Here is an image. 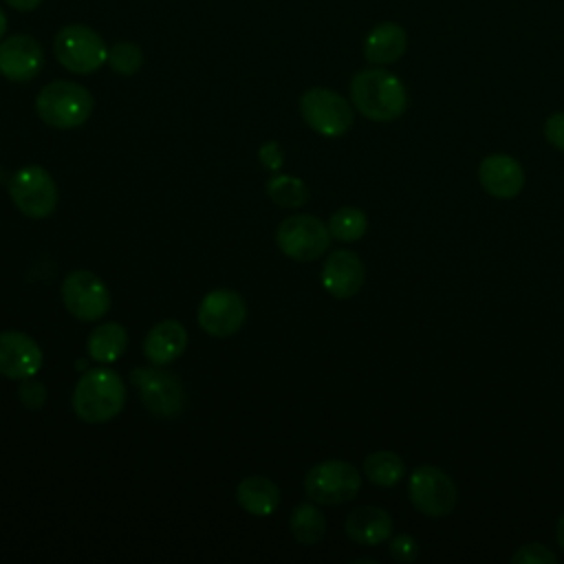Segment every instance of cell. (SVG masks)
Returning a JSON list of instances; mask_svg holds the SVG:
<instances>
[{"mask_svg": "<svg viewBox=\"0 0 564 564\" xmlns=\"http://www.w3.org/2000/svg\"><path fill=\"white\" fill-rule=\"evenodd\" d=\"M245 319V300L231 289H214L198 304V326L212 337H229L238 333Z\"/></svg>", "mask_w": 564, "mask_h": 564, "instance_id": "7c38bea8", "label": "cell"}, {"mask_svg": "<svg viewBox=\"0 0 564 564\" xmlns=\"http://www.w3.org/2000/svg\"><path fill=\"white\" fill-rule=\"evenodd\" d=\"M410 502L430 518H445L458 502V489L454 480L434 465H419L408 478Z\"/></svg>", "mask_w": 564, "mask_h": 564, "instance_id": "ba28073f", "label": "cell"}, {"mask_svg": "<svg viewBox=\"0 0 564 564\" xmlns=\"http://www.w3.org/2000/svg\"><path fill=\"white\" fill-rule=\"evenodd\" d=\"M44 64L42 46L35 37L15 33L0 40V73L11 82L33 79Z\"/></svg>", "mask_w": 564, "mask_h": 564, "instance_id": "5bb4252c", "label": "cell"}, {"mask_svg": "<svg viewBox=\"0 0 564 564\" xmlns=\"http://www.w3.org/2000/svg\"><path fill=\"white\" fill-rule=\"evenodd\" d=\"M238 505L251 516H271L280 505V489L267 476H245L236 487Z\"/></svg>", "mask_w": 564, "mask_h": 564, "instance_id": "ffe728a7", "label": "cell"}, {"mask_svg": "<svg viewBox=\"0 0 564 564\" xmlns=\"http://www.w3.org/2000/svg\"><path fill=\"white\" fill-rule=\"evenodd\" d=\"M555 538H557V544H560V549L564 551V513L560 516V520H557V529H555Z\"/></svg>", "mask_w": 564, "mask_h": 564, "instance_id": "d6a6232c", "label": "cell"}, {"mask_svg": "<svg viewBox=\"0 0 564 564\" xmlns=\"http://www.w3.org/2000/svg\"><path fill=\"white\" fill-rule=\"evenodd\" d=\"M267 194L269 198L286 209H297L304 207L308 203V187L302 178L297 176H289V174H278L271 176L267 183Z\"/></svg>", "mask_w": 564, "mask_h": 564, "instance_id": "cb8c5ba5", "label": "cell"}, {"mask_svg": "<svg viewBox=\"0 0 564 564\" xmlns=\"http://www.w3.org/2000/svg\"><path fill=\"white\" fill-rule=\"evenodd\" d=\"M513 564H555L557 555L553 551H549L544 544L540 542H531L520 546L513 555H511Z\"/></svg>", "mask_w": 564, "mask_h": 564, "instance_id": "4316f807", "label": "cell"}, {"mask_svg": "<svg viewBox=\"0 0 564 564\" xmlns=\"http://www.w3.org/2000/svg\"><path fill=\"white\" fill-rule=\"evenodd\" d=\"M275 242L286 258L295 262H313L328 249L330 231L317 216L293 214L278 225Z\"/></svg>", "mask_w": 564, "mask_h": 564, "instance_id": "52a82bcc", "label": "cell"}, {"mask_svg": "<svg viewBox=\"0 0 564 564\" xmlns=\"http://www.w3.org/2000/svg\"><path fill=\"white\" fill-rule=\"evenodd\" d=\"M128 346V333L121 324L117 322H104L99 324L86 341L90 359L97 364H112L117 361Z\"/></svg>", "mask_w": 564, "mask_h": 564, "instance_id": "44dd1931", "label": "cell"}, {"mask_svg": "<svg viewBox=\"0 0 564 564\" xmlns=\"http://www.w3.org/2000/svg\"><path fill=\"white\" fill-rule=\"evenodd\" d=\"M62 302L73 317L95 322L110 311L112 297L106 282L97 273L77 269L70 271L62 282Z\"/></svg>", "mask_w": 564, "mask_h": 564, "instance_id": "8fae6325", "label": "cell"}, {"mask_svg": "<svg viewBox=\"0 0 564 564\" xmlns=\"http://www.w3.org/2000/svg\"><path fill=\"white\" fill-rule=\"evenodd\" d=\"M7 24H9V22H7V15H4V11L0 9V40H2L4 33H7Z\"/></svg>", "mask_w": 564, "mask_h": 564, "instance_id": "836d02e7", "label": "cell"}, {"mask_svg": "<svg viewBox=\"0 0 564 564\" xmlns=\"http://www.w3.org/2000/svg\"><path fill=\"white\" fill-rule=\"evenodd\" d=\"M344 529L352 542H357L361 546H377L390 538L392 518L386 509L366 505V507H357L348 513Z\"/></svg>", "mask_w": 564, "mask_h": 564, "instance_id": "ac0fdd59", "label": "cell"}, {"mask_svg": "<svg viewBox=\"0 0 564 564\" xmlns=\"http://www.w3.org/2000/svg\"><path fill=\"white\" fill-rule=\"evenodd\" d=\"M126 405V386L110 368L86 370L73 390V412L90 425L115 419Z\"/></svg>", "mask_w": 564, "mask_h": 564, "instance_id": "7a4b0ae2", "label": "cell"}, {"mask_svg": "<svg viewBox=\"0 0 564 564\" xmlns=\"http://www.w3.org/2000/svg\"><path fill=\"white\" fill-rule=\"evenodd\" d=\"M364 476L379 487H394L405 476V463L399 454L379 449L366 456Z\"/></svg>", "mask_w": 564, "mask_h": 564, "instance_id": "7402d4cb", "label": "cell"}, {"mask_svg": "<svg viewBox=\"0 0 564 564\" xmlns=\"http://www.w3.org/2000/svg\"><path fill=\"white\" fill-rule=\"evenodd\" d=\"M366 271L361 258L348 249L333 251L322 267V286L337 300H348L364 286Z\"/></svg>", "mask_w": 564, "mask_h": 564, "instance_id": "9a60e30c", "label": "cell"}, {"mask_svg": "<svg viewBox=\"0 0 564 564\" xmlns=\"http://www.w3.org/2000/svg\"><path fill=\"white\" fill-rule=\"evenodd\" d=\"M108 64L119 75H134L143 64V53L134 42H117L108 48Z\"/></svg>", "mask_w": 564, "mask_h": 564, "instance_id": "484cf974", "label": "cell"}, {"mask_svg": "<svg viewBox=\"0 0 564 564\" xmlns=\"http://www.w3.org/2000/svg\"><path fill=\"white\" fill-rule=\"evenodd\" d=\"M42 0H7V4L11 9H18V11H33L40 7Z\"/></svg>", "mask_w": 564, "mask_h": 564, "instance_id": "1f68e13d", "label": "cell"}, {"mask_svg": "<svg viewBox=\"0 0 564 564\" xmlns=\"http://www.w3.org/2000/svg\"><path fill=\"white\" fill-rule=\"evenodd\" d=\"M388 551L397 562H412L419 557V542L410 533H399L390 540Z\"/></svg>", "mask_w": 564, "mask_h": 564, "instance_id": "f1b7e54d", "label": "cell"}, {"mask_svg": "<svg viewBox=\"0 0 564 564\" xmlns=\"http://www.w3.org/2000/svg\"><path fill=\"white\" fill-rule=\"evenodd\" d=\"M302 119L322 137H341L352 126V106L330 88H308L300 99Z\"/></svg>", "mask_w": 564, "mask_h": 564, "instance_id": "9c48e42d", "label": "cell"}, {"mask_svg": "<svg viewBox=\"0 0 564 564\" xmlns=\"http://www.w3.org/2000/svg\"><path fill=\"white\" fill-rule=\"evenodd\" d=\"M361 487V476L355 465L346 460H322L304 476V491L317 505L350 502Z\"/></svg>", "mask_w": 564, "mask_h": 564, "instance_id": "8992f818", "label": "cell"}, {"mask_svg": "<svg viewBox=\"0 0 564 564\" xmlns=\"http://www.w3.org/2000/svg\"><path fill=\"white\" fill-rule=\"evenodd\" d=\"M289 529H291V535L300 544L311 546V544H317L326 535V518L315 505L302 502L293 509L291 520H289Z\"/></svg>", "mask_w": 564, "mask_h": 564, "instance_id": "603a6c76", "label": "cell"}, {"mask_svg": "<svg viewBox=\"0 0 564 564\" xmlns=\"http://www.w3.org/2000/svg\"><path fill=\"white\" fill-rule=\"evenodd\" d=\"M35 110H37V117L46 126L59 128V130H70V128L86 123V119L90 117L93 95L75 82L57 79V82L46 84L37 93Z\"/></svg>", "mask_w": 564, "mask_h": 564, "instance_id": "3957f363", "label": "cell"}, {"mask_svg": "<svg viewBox=\"0 0 564 564\" xmlns=\"http://www.w3.org/2000/svg\"><path fill=\"white\" fill-rule=\"evenodd\" d=\"M544 137L557 150H564V112H553L544 121Z\"/></svg>", "mask_w": 564, "mask_h": 564, "instance_id": "f546056e", "label": "cell"}, {"mask_svg": "<svg viewBox=\"0 0 564 564\" xmlns=\"http://www.w3.org/2000/svg\"><path fill=\"white\" fill-rule=\"evenodd\" d=\"M9 196L13 205L29 218H48L57 207V185L53 176L40 165H26L18 170L9 183Z\"/></svg>", "mask_w": 564, "mask_h": 564, "instance_id": "30bf717a", "label": "cell"}, {"mask_svg": "<svg viewBox=\"0 0 564 564\" xmlns=\"http://www.w3.org/2000/svg\"><path fill=\"white\" fill-rule=\"evenodd\" d=\"M42 368V350L33 337L20 330L0 333V375L7 379H29Z\"/></svg>", "mask_w": 564, "mask_h": 564, "instance_id": "4fadbf2b", "label": "cell"}, {"mask_svg": "<svg viewBox=\"0 0 564 564\" xmlns=\"http://www.w3.org/2000/svg\"><path fill=\"white\" fill-rule=\"evenodd\" d=\"M132 383L143 408L159 419H174L185 408V390L176 375L161 366H139L132 370Z\"/></svg>", "mask_w": 564, "mask_h": 564, "instance_id": "5b68a950", "label": "cell"}, {"mask_svg": "<svg viewBox=\"0 0 564 564\" xmlns=\"http://www.w3.org/2000/svg\"><path fill=\"white\" fill-rule=\"evenodd\" d=\"M187 330L176 319H163L154 324L143 339V355L154 366H167L185 352Z\"/></svg>", "mask_w": 564, "mask_h": 564, "instance_id": "e0dca14e", "label": "cell"}, {"mask_svg": "<svg viewBox=\"0 0 564 564\" xmlns=\"http://www.w3.org/2000/svg\"><path fill=\"white\" fill-rule=\"evenodd\" d=\"M350 101L366 119L388 123L405 112L408 90L394 73L375 66L352 75Z\"/></svg>", "mask_w": 564, "mask_h": 564, "instance_id": "6da1fadb", "label": "cell"}, {"mask_svg": "<svg viewBox=\"0 0 564 564\" xmlns=\"http://www.w3.org/2000/svg\"><path fill=\"white\" fill-rule=\"evenodd\" d=\"M18 399H20V403L24 408L40 410L44 405V401H46V388H44V383L35 381L33 377L22 379V386L18 388Z\"/></svg>", "mask_w": 564, "mask_h": 564, "instance_id": "83f0119b", "label": "cell"}, {"mask_svg": "<svg viewBox=\"0 0 564 564\" xmlns=\"http://www.w3.org/2000/svg\"><path fill=\"white\" fill-rule=\"evenodd\" d=\"M368 229V218L359 207H341L328 220V231L339 242H355Z\"/></svg>", "mask_w": 564, "mask_h": 564, "instance_id": "d4e9b609", "label": "cell"}, {"mask_svg": "<svg viewBox=\"0 0 564 564\" xmlns=\"http://www.w3.org/2000/svg\"><path fill=\"white\" fill-rule=\"evenodd\" d=\"M57 62L77 75H88L108 62V46L104 37L86 24L64 26L53 42Z\"/></svg>", "mask_w": 564, "mask_h": 564, "instance_id": "277c9868", "label": "cell"}, {"mask_svg": "<svg viewBox=\"0 0 564 564\" xmlns=\"http://www.w3.org/2000/svg\"><path fill=\"white\" fill-rule=\"evenodd\" d=\"M408 48V33L397 22H379L364 40V57L375 66H388L401 59Z\"/></svg>", "mask_w": 564, "mask_h": 564, "instance_id": "d6986e66", "label": "cell"}, {"mask_svg": "<svg viewBox=\"0 0 564 564\" xmlns=\"http://www.w3.org/2000/svg\"><path fill=\"white\" fill-rule=\"evenodd\" d=\"M478 181L494 198H516L524 187V170L509 154H489L478 165Z\"/></svg>", "mask_w": 564, "mask_h": 564, "instance_id": "2e32d148", "label": "cell"}, {"mask_svg": "<svg viewBox=\"0 0 564 564\" xmlns=\"http://www.w3.org/2000/svg\"><path fill=\"white\" fill-rule=\"evenodd\" d=\"M260 161H262V165L264 167H269V170H280V165L284 163V154H282V150H280V145L275 143V141H267L262 148H260Z\"/></svg>", "mask_w": 564, "mask_h": 564, "instance_id": "4dcf8cb0", "label": "cell"}]
</instances>
